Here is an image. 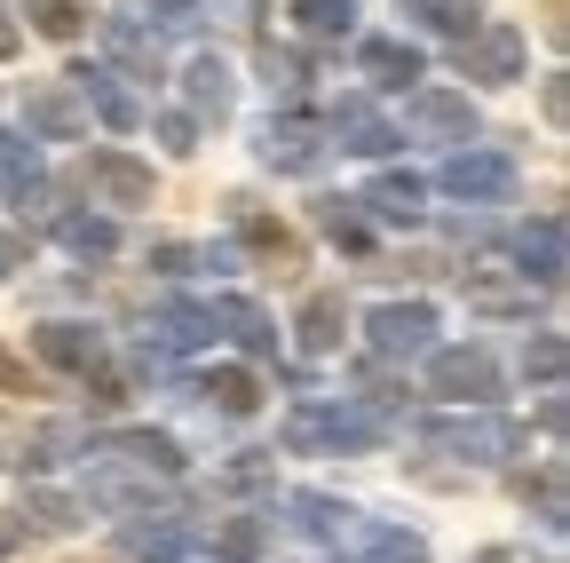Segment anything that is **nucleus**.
Segmentation results:
<instances>
[{
  "instance_id": "nucleus-3",
  "label": "nucleus",
  "mask_w": 570,
  "mask_h": 563,
  "mask_svg": "<svg viewBox=\"0 0 570 563\" xmlns=\"http://www.w3.org/2000/svg\"><path fill=\"white\" fill-rule=\"evenodd\" d=\"M452 191H499V167H491V159H475V167L460 159V167H452Z\"/></svg>"
},
{
  "instance_id": "nucleus-6",
  "label": "nucleus",
  "mask_w": 570,
  "mask_h": 563,
  "mask_svg": "<svg viewBox=\"0 0 570 563\" xmlns=\"http://www.w3.org/2000/svg\"><path fill=\"white\" fill-rule=\"evenodd\" d=\"M9 262H17V246H9V239H0V270H9Z\"/></svg>"
},
{
  "instance_id": "nucleus-8",
  "label": "nucleus",
  "mask_w": 570,
  "mask_h": 563,
  "mask_svg": "<svg viewBox=\"0 0 570 563\" xmlns=\"http://www.w3.org/2000/svg\"><path fill=\"white\" fill-rule=\"evenodd\" d=\"M0 547H9V532H0Z\"/></svg>"
},
{
  "instance_id": "nucleus-7",
  "label": "nucleus",
  "mask_w": 570,
  "mask_h": 563,
  "mask_svg": "<svg viewBox=\"0 0 570 563\" xmlns=\"http://www.w3.org/2000/svg\"><path fill=\"white\" fill-rule=\"evenodd\" d=\"M0 48H9V25H0Z\"/></svg>"
},
{
  "instance_id": "nucleus-4",
  "label": "nucleus",
  "mask_w": 570,
  "mask_h": 563,
  "mask_svg": "<svg viewBox=\"0 0 570 563\" xmlns=\"http://www.w3.org/2000/svg\"><path fill=\"white\" fill-rule=\"evenodd\" d=\"M420 333H428L420 310H389V318H381V341H420Z\"/></svg>"
},
{
  "instance_id": "nucleus-1",
  "label": "nucleus",
  "mask_w": 570,
  "mask_h": 563,
  "mask_svg": "<svg viewBox=\"0 0 570 563\" xmlns=\"http://www.w3.org/2000/svg\"><path fill=\"white\" fill-rule=\"evenodd\" d=\"M436 381H444V389H491L483 358H444V366H436Z\"/></svg>"
},
{
  "instance_id": "nucleus-2",
  "label": "nucleus",
  "mask_w": 570,
  "mask_h": 563,
  "mask_svg": "<svg viewBox=\"0 0 570 563\" xmlns=\"http://www.w3.org/2000/svg\"><path fill=\"white\" fill-rule=\"evenodd\" d=\"M48 358H63V366H80V358H96V341H80L71 326H56V333H48Z\"/></svg>"
},
{
  "instance_id": "nucleus-5",
  "label": "nucleus",
  "mask_w": 570,
  "mask_h": 563,
  "mask_svg": "<svg viewBox=\"0 0 570 563\" xmlns=\"http://www.w3.org/2000/svg\"><path fill=\"white\" fill-rule=\"evenodd\" d=\"M0 389H32V381H24V366H17V358H0Z\"/></svg>"
}]
</instances>
